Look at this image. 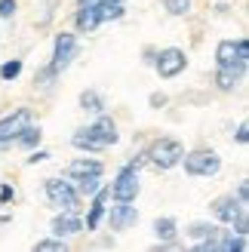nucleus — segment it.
Wrapping results in <instances>:
<instances>
[{
    "instance_id": "obj_1",
    "label": "nucleus",
    "mask_w": 249,
    "mask_h": 252,
    "mask_svg": "<svg viewBox=\"0 0 249 252\" xmlns=\"http://www.w3.org/2000/svg\"><path fill=\"white\" fill-rule=\"evenodd\" d=\"M145 157L151 160L157 169H172V166H179V163H182L185 145L179 142V138H157V142L145 151Z\"/></svg>"
},
{
    "instance_id": "obj_2",
    "label": "nucleus",
    "mask_w": 249,
    "mask_h": 252,
    "mask_svg": "<svg viewBox=\"0 0 249 252\" xmlns=\"http://www.w3.org/2000/svg\"><path fill=\"white\" fill-rule=\"evenodd\" d=\"M46 197L56 206H62V212H77L80 209V194L74 191L71 182H59V179H46Z\"/></svg>"
},
{
    "instance_id": "obj_3",
    "label": "nucleus",
    "mask_w": 249,
    "mask_h": 252,
    "mask_svg": "<svg viewBox=\"0 0 249 252\" xmlns=\"http://www.w3.org/2000/svg\"><path fill=\"white\" fill-rule=\"evenodd\" d=\"M182 163L188 175H216L221 169V157L216 151H194V154H185Z\"/></svg>"
},
{
    "instance_id": "obj_4",
    "label": "nucleus",
    "mask_w": 249,
    "mask_h": 252,
    "mask_svg": "<svg viewBox=\"0 0 249 252\" xmlns=\"http://www.w3.org/2000/svg\"><path fill=\"white\" fill-rule=\"evenodd\" d=\"M139 169L135 166H123L120 175H117V182L111 185V197L114 200H126V203H132L135 197H139Z\"/></svg>"
},
{
    "instance_id": "obj_5",
    "label": "nucleus",
    "mask_w": 249,
    "mask_h": 252,
    "mask_svg": "<svg viewBox=\"0 0 249 252\" xmlns=\"http://www.w3.org/2000/svg\"><path fill=\"white\" fill-rule=\"evenodd\" d=\"M157 74L160 77H179V74L188 68V56L182 53V49H176V46H169V49H160V56H157Z\"/></svg>"
},
{
    "instance_id": "obj_6",
    "label": "nucleus",
    "mask_w": 249,
    "mask_h": 252,
    "mask_svg": "<svg viewBox=\"0 0 249 252\" xmlns=\"http://www.w3.org/2000/svg\"><path fill=\"white\" fill-rule=\"evenodd\" d=\"M28 123H31V111L28 108H19V111H12V114H6L0 120V145H9Z\"/></svg>"
},
{
    "instance_id": "obj_7",
    "label": "nucleus",
    "mask_w": 249,
    "mask_h": 252,
    "mask_svg": "<svg viewBox=\"0 0 249 252\" xmlns=\"http://www.w3.org/2000/svg\"><path fill=\"white\" fill-rule=\"evenodd\" d=\"M74 49H77L74 34H59V37H56V53H53V68H56V71H62V68L71 65Z\"/></svg>"
},
{
    "instance_id": "obj_8",
    "label": "nucleus",
    "mask_w": 249,
    "mask_h": 252,
    "mask_svg": "<svg viewBox=\"0 0 249 252\" xmlns=\"http://www.w3.org/2000/svg\"><path fill=\"white\" fill-rule=\"evenodd\" d=\"M139 221V212L135 206H129L126 200H117V206H111V228L114 231H126Z\"/></svg>"
},
{
    "instance_id": "obj_9",
    "label": "nucleus",
    "mask_w": 249,
    "mask_h": 252,
    "mask_svg": "<svg viewBox=\"0 0 249 252\" xmlns=\"http://www.w3.org/2000/svg\"><path fill=\"white\" fill-rule=\"evenodd\" d=\"M90 135H93L102 148H108V145L117 142V123L111 120V117H98V120L90 126Z\"/></svg>"
},
{
    "instance_id": "obj_10",
    "label": "nucleus",
    "mask_w": 249,
    "mask_h": 252,
    "mask_svg": "<svg viewBox=\"0 0 249 252\" xmlns=\"http://www.w3.org/2000/svg\"><path fill=\"white\" fill-rule=\"evenodd\" d=\"M240 209H243V203H240V200H234V197H218V200H213V216L218 221H225V224H231L234 219H237Z\"/></svg>"
},
{
    "instance_id": "obj_11",
    "label": "nucleus",
    "mask_w": 249,
    "mask_h": 252,
    "mask_svg": "<svg viewBox=\"0 0 249 252\" xmlns=\"http://www.w3.org/2000/svg\"><path fill=\"white\" fill-rule=\"evenodd\" d=\"M216 59H218V68H237V71H246L240 62H237V43L234 40H221L216 46Z\"/></svg>"
},
{
    "instance_id": "obj_12",
    "label": "nucleus",
    "mask_w": 249,
    "mask_h": 252,
    "mask_svg": "<svg viewBox=\"0 0 249 252\" xmlns=\"http://www.w3.org/2000/svg\"><path fill=\"white\" fill-rule=\"evenodd\" d=\"M83 231V221L74 216V212H62V216L53 219V234L56 237H68V234H77Z\"/></svg>"
},
{
    "instance_id": "obj_13",
    "label": "nucleus",
    "mask_w": 249,
    "mask_h": 252,
    "mask_svg": "<svg viewBox=\"0 0 249 252\" xmlns=\"http://www.w3.org/2000/svg\"><path fill=\"white\" fill-rule=\"evenodd\" d=\"M102 175V163L93 160V157H77V160H71V166H68V175L71 179H80V175Z\"/></svg>"
},
{
    "instance_id": "obj_14",
    "label": "nucleus",
    "mask_w": 249,
    "mask_h": 252,
    "mask_svg": "<svg viewBox=\"0 0 249 252\" xmlns=\"http://www.w3.org/2000/svg\"><path fill=\"white\" fill-rule=\"evenodd\" d=\"M74 22H77V28L86 31V34L95 31L98 25H102V19H98V12H95V3H83V6L77 9V19H74Z\"/></svg>"
},
{
    "instance_id": "obj_15",
    "label": "nucleus",
    "mask_w": 249,
    "mask_h": 252,
    "mask_svg": "<svg viewBox=\"0 0 249 252\" xmlns=\"http://www.w3.org/2000/svg\"><path fill=\"white\" fill-rule=\"evenodd\" d=\"M240 77H243V71H237V68H218L216 71V86L225 90V93H231L234 86L240 83Z\"/></svg>"
},
{
    "instance_id": "obj_16",
    "label": "nucleus",
    "mask_w": 249,
    "mask_h": 252,
    "mask_svg": "<svg viewBox=\"0 0 249 252\" xmlns=\"http://www.w3.org/2000/svg\"><path fill=\"white\" fill-rule=\"evenodd\" d=\"M74 182H77V188H74L77 194L93 197L98 188H102V175H98V172H95V175H80V179H74Z\"/></svg>"
},
{
    "instance_id": "obj_17",
    "label": "nucleus",
    "mask_w": 249,
    "mask_h": 252,
    "mask_svg": "<svg viewBox=\"0 0 249 252\" xmlns=\"http://www.w3.org/2000/svg\"><path fill=\"white\" fill-rule=\"evenodd\" d=\"M154 234L160 237V240H176V234H179V224H176V219H157L154 221Z\"/></svg>"
},
{
    "instance_id": "obj_18",
    "label": "nucleus",
    "mask_w": 249,
    "mask_h": 252,
    "mask_svg": "<svg viewBox=\"0 0 249 252\" xmlns=\"http://www.w3.org/2000/svg\"><path fill=\"white\" fill-rule=\"evenodd\" d=\"M95 12L102 22H111V19H120L123 16V3H111V0H98L95 3Z\"/></svg>"
},
{
    "instance_id": "obj_19",
    "label": "nucleus",
    "mask_w": 249,
    "mask_h": 252,
    "mask_svg": "<svg viewBox=\"0 0 249 252\" xmlns=\"http://www.w3.org/2000/svg\"><path fill=\"white\" fill-rule=\"evenodd\" d=\"M191 237H194V240L197 243H200V240H216V237L221 234L218 228H216V224H206V221H197V224H191V231H188Z\"/></svg>"
},
{
    "instance_id": "obj_20",
    "label": "nucleus",
    "mask_w": 249,
    "mask_h": 252,
    "mask_svg": "<svg viewBox=\"0 0 249 252\" xmlns=\"http://www.w3.org/2000/svg\"><path fill=\"white\" fill-rule=\"evenodd\" d=\"M71 145H74V148H80V151H102V145H98L95 138L90 135V129L74 132V135H71Z\"/></svg>"
},
{
    "instance_id": "obj_21",
    "label": "nucleus",
    "mask_w": 249,
    "mask_h": 252,
    "mask_svg": "<svg viewBox=\"0 0 249 252\" xmlns=\"http://www.w3.org/2000/svg\"><path fill=\"white\" fill-rule=\"evenodd\" d=\"M80 108L83 111H90V114H102V98H98V93H93V90H86V93H80Z\"/></svg>"
},
{
    "instance_id": "obj_22",
    "label": "nucleus",
    "mask_w": 249,
    "mask_h": 252,
    "mask_svg": "<svg viewBox=\"0 0 249 252\" xmlns=\"http://www.w3.org/2000/svg\"><path fill=\"white\" fill-rule=\"evenodd\" d=\"M40 135H43V132L37 129V126H31V123H28V126H25V129L16 135V142H19L22 148H37V142H40Z\"/></svg>"
},
{
    "instance_id": "obj_23",
    "label": "nucleus",
    "mask_w": 249,
    "mask_h": 252,
    "mask_svg": "<svg viewBox=\"0 0 249 252\" xmlns=\"http://www.w3.org/2000/svg\"><path fill=\"white\" fill-rule=\"evenodd\" d=\"M163 9L169 12V16H188L191 0H163Z\"/></svg>"
},
{
    "instance_id": "obj_24",
    "label": "nucleus",
    "mask_w": 249,
    "mask_h": 252,
    "mask_svg": "<svg viewBox=\"0 0 249 252\" xmlns=\"http://www.w3.org/2000/svg\"><path fill=\"white\" fill-rule=\"evenodd\" d=\"M19 74H22V62L19 59H12V62H6V65L0 68V77H3V80H16Z\"/></svg>"
},
{
    "instance_id": "obj_25",
    "label": "nucleus",
    "mask_w": 249,
    "mask_h": 252,
    "mask_svg": "<svg viewBox=\"0 0 249 252\" xmlns=\"http://www.w3.org/2000/svg\"><path fill=\"white\" fill-rule=\"evenodd\" d=\"M37 249H40V252H65L68 246H65L62 237H56V240H40V243H37Z\"/></svg>"
},
{
    "instance_id": "obj_26",
    "label": "nucleus",
    "mask_w": 249,
    "mask_h": 252,
    "mask_svg": "<svg viewBox=\"0 0 249 252\" xmlns=\"http://www.w3.org/2000/svg\"><path fill=\"white\" fill-rule=\"evenodd\" d=\"M231 224H234V234H240V237H246V234H249V221H246V212H243V209L237 212V219H234Z\"/></svg>"
},
{
    "instance_id": "obj_27",
    "label": "nucleus",
    "mask_w": 249,
    "mask_h": 252,
    "mask_svg": "<svg viewBox=\"0 0 249 252\" xmlns=\"http://www.w3.org/2000/svg\"><path fill=\"white\" fill-rule=\"evenodd\" d=\"M56 74H59V71H56L53 65H49V68H43V71H40V74L34 77V83H37V86H49V83H53V77H56Z\"/></svg>"
},
{
    "instance_id": "obj_28",
    "label": "nucleus",
    "mask_w": 249,
    "mask_h": 252,
    "mask_svg": "<svg viewBox=\"0 0 249 252\" xmlns=\"http://www.w3.org/2000/svg\"><path fill=\"white\" fill-rule=\"evenodd\" d=\"M246 59H249V40L243 37V40H237V62L246 68Z\"/></svg>"
},
{
    "instance_id": "obj_29",
    "label": "nucleus",
    "mask_w": 249,
    "mask_h": 252,
    "mask_svg": "<svg viewBox=\"0 0 249 252\" xmlns=\"http://www.w3.org/2000/svg\"><path fill=\"white\" fill-rule=\"evenodd\" d=\"M16 16V0H0V19Z\"/></svg>"
},
{
    "instance_id": "obj_30",
    "label": "nucleus",
    "mask_w": 249,
    "mask_h": 252,
    "mask_svg": "<svg viewBox=\"0 0 249 252\" xmlns=\"http://www.w3.org/2000/svg\"><path fill=\"white\" fill-rule=\"evenodd\" d=\"M148 102H151V108H163V105H166V95H163V93H151V98H148Z\"/></svg>"
},
{
    "instance_id": "obj_31",
    "label": "nucleus",
    "mask_w": 249,
    "mask_h": 252,
    "mask_svg": "<svg viewBox=\"0 0 249 252\" xmlns=\"http://www.w3.org/2000/svg\"><path fill=\"white\" fill-rule=\"evenodd\" d=\"M237 142H240V145H246V142H249V126H246V123H240V126H237Z\"/></svg>"
},
{
    "instance_id": "obj_32",
    "label": "nucleus",
    "mask_w": 249,
    "mask_h": 252,
    "mask_svg": "<svg viewBox=\"0 0 249 252\" xmlns=\"http://www.w3.org/2000/svg\"><path fill=\"white\" fill-rule=\"evenodd\" d=\"M246 197H249V185L240 182V188H237V200H240V203H246Z\"/></svg>"
},
{
    "instance_id": "obj_33",
    "label": "nucleus",
    "mask_w": 249,
    "mask_h": 252,
    "mask_svg": "<svg viewBox=\"0 0 249 252\" xmlns=\"http://www.w3.org/2000/svg\"><path fill=\"white\" fill-rule=\"evenodd\" d=\"M6 200H12V188H9V185L0 188V203H6Z\"/></svg>"
},
{
    "instance_id": "obj_34",
    "label": "nucleus",
    "mask_w": 249,
    "mask_h": 252,
    "mask_svg": "<svg viewBox=\"0 0 249 252\" xmlns=\"http://www.w3.org/2000/svg\"><path fill=\"white\" fill-rule=\"evenodd\" d=\"M49 154H46V151H34V154L28 157V163H40V160H46Z\"/></svg>"
},
{
    "instance_id": "obj_35",
    "label": "nucleus",
    "mask_w": 249,
    "mask_h": 252,
    "mask_svg": "<svg viewBox=\"0 0 249 252\" xmlns=\"http://www.w3.org/2000/svg\"><path fill=\"white\" fill-rule=\"evenodd\" d=\"M77 3H80V6H83V3H93V0H77Z\"/></svg>"
},
{
    "instance_id": "obj_36",
    "label": "nucleus",
    "mask_w": 249,
    "mask_h": 252,
    "mask_svg": "<svg viewBox=\"0 0 249 252\" xmlns=\"http://www.w3.org/2000/svg\"><path fill=\"white\" fill-rule=\"evenodd\" d=\"M111 3H123V0H111Z\"/></svg>"
}]
</instances>
